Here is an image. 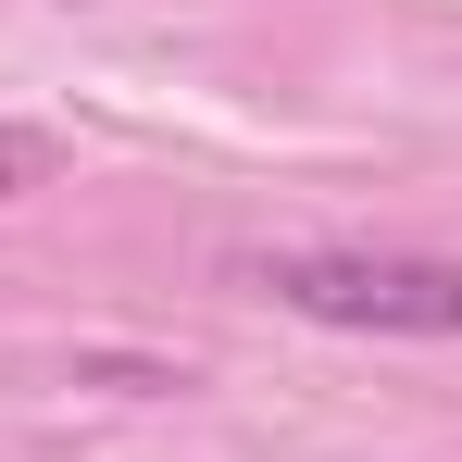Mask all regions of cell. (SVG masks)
I'll list each match as a JSON object with an SVG mask.
<instances>
[{"instance_id": "obj_2", "label": "cell", "mask_w": 462, "mask_h": 462, "mask_svg": "<svg viewBox=\"0 0 462 462\" xmlns=\"http://www.w3.org/2000/svg\"><path fill=\"white\" fill-rule=\"evenodd\" d=\"M51 175H63V138H51V125H0V200L51 188Z\"/></svg>"}, {"instance_id": "obj_1", "label": "cell", "mask_w": 462, "mask_h": 462, "mask_svg": "<svg viewBox=\"0 0 462 462\" xmlns=\"http://www.w3.org/2000/svg\"><path fill=\"white\" fill-rule=\"evenodd\" d=\"M263 288L312 325H375V337H462V263L438 250H275Z\"/></svg>"}]
</instances>
